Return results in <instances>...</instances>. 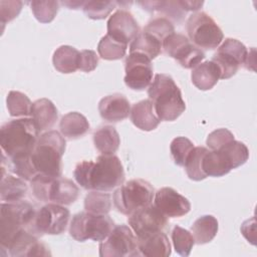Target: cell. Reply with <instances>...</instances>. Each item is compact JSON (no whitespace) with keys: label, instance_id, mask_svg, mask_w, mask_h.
I'll list each match as a JSON object with an SVG mask.
<instances>
[{"label":"cell","instance_id":"6da1fadb","mask_svg":"<svg viewBox=\"0 0 257 257\" xmlns=\"http://www.w3.org/2000/svg\"><path fill=\"white\" fill-rule=\"evenodd\" d=\"M73 177L85 190L109 192L124 182V171L120 160L114 155H100L95 161L76 164Z\"/></svg>","mask_w":257,"mask_h":257},{"label":"cell","instance_id":"7a4b0ae2","mask_svg":"<svg viewBox=\"0 0 257 257\" xmlns=\"http://www.w3.org/2000/svg\"><path fill=\"white\" fill-rule=\"evenodd\" d=\"M39 133L30 117H21L5 122L0 128L2 157L13 160L30 155L40 137Z\"/></svg>","mask_w":257,"mask_h":257},{"label":"cell","instance_id":"3957f363","mask_svg":"<svg viewBox=\"0 0 257 257\" xmlns=\"http://www.w3.org/2000/svg\"><path fill=\"white\" fill-rule=\"evenodd\" d=\"M148 95L161 120L173 121L186 109L181 90L169 74H156L148 88Z\"/></svg>","mask_w":257,"mask_h":257},{"label":"cell","instance_id":"277c9868","mask_svg":"<svg viewBox=\"0 0 257 257\" xmlns=\"http://www.w3.org/2000/svg\"><path fill=\"white\" fill-rule=\"evenodd\" d=\"M66 142L56 131H47L42 134L30 155L32 166L37 175L58 178L62 174V156Z\"/></svg>","mask_w":257,"mask_h":257},{"label":"cell","instance_id":"5b68a950","mask_svg":"<svg viewBox=\"0 0 257 257\" xmlns=\"http://www.w3.org/2000/svg\"><path fill=\"white\" fill-rule=\"evenodd\" d=\"M34 206L27 201L2 203L0 205V243L5 249L11 240L22 230L30 229L36 214ZM34 233V232H33Z\"/></svg>","mask_w":257,"mask_h":257},{"label":"cell","instance_id":"8992f818","mask_svg":"<svg viewBox=\"0 0 257 257\" xmlns=\"http://www.w3.org/2000/svg\"><path fill=\"white\" fill-rule=\"evenodd\" d=\"M33 196L40 202L67 206L74 203L79 196L78 187L69 179L49 178L37 175L30 181Z\"/></svg>","mask_w":257,"mask_h":257},{"label":"cell","instance_id":"52a82bcc","mask_svg":"<svg viewBox=\"0 0 257 257\" xmlns=\"http://www.w3.org/2000/svg\"><path fill=\"white\" fill-rule=\"evenodd\" d=\"M154 187L143 179H134L119 186L112 195L116 210L126 216L152 204Z\"/></svg>","mask_w":257,"mask_h":257},{"label":"cell","instance_id":"ba28073f","mask_svg":"<svg viewBox=\"0 0 257 257\" xmlns=\"http://www.w3.org/2000/svg\"><path fill=\"white\" fill-rule=\"evenodd\" d=\"M113 228L114 222L107 214L97 215L85 211L72 217L69 225V234L79 242L87 239L101 242L107 238Z\"/></svg>","mask_w":257,"mask_h":257},{"label":"cell","instance_id":"9c48e42d","mask_svg":"<svg viewBox=\"0 0 257 257\" xmlns=\"http://www.w3.org/2000/svg\"><path fill=\"white\" fill-rule=\"evenodd\" d=\"M186 29L189 40L200 49H215L224 38L221 28L204 11L191 14L186 22Z\"/></svg>","mask_w":257,"mask_h":257},{"label":"cell","instance_id":"30bf717a","mask_svg":"<svg viewBox=\"0 0 257 257\" xmlns=\"http://www.w3.org/2000/svg\"><path fill=\"white\" fill-rule=\"evenodd\" d=\"M137 236L132 229L124 225H116L106 239L99 243L100 257L140 256Z\"/></svg>","mask_w":257,"mask_h":257},{"label":"cell","instance_id":"8fae6325","mask_svg":"<svg viewBox=\"0 0 257 257\" xmlns=\"http://www.w3.org/2000/svg\"><path fill=\"white\" fill-rule=\"evenodd\" d=\"M70 212L62 205L47 203L36 211L32 230L38 237L48 235H59L66 230Z\"/></svg>","mask_w":257,"mask_h":257},{"label":"cell","instance_id":"7c38bea8","mask_svg":"<svg viewBox=\"0 0 257 257\" xmlns=\"http://www.w3.org/2000/svg\"><path fill=\"white\" fill-rule=\"evenodd\" d=\"M246 46L237 39L226 38L214 53L213 62L220 69V78L227 79L236 74L247 55Z\"/></svg>","mask_w":257,"mask_h":257},{"label":"cell","instance_id":"4fadbf2b","mask_svg":"<svg viewBox=\"0 0 257 257\" xmlns=\"http://www.w3.org/2000/svg\"><path fill=\"white\" fill-rule=\"evenodd\" d=\"M163 49L167 55L176 59L182 67L190 69L197 66L205 58L202 49L195 46L187 36L174 32L163 41Z\"/></svg>","mask_w":257,"mask_h":257},{"label":"cell","instance_id":"5bb4252c","mask_svg":"<svg viewBox=\"0 0 257 257\" xmlns=\"http://www.w3.org/2000/svg\"><path fill=\"white\" fill-rule=\"evenodd\" d=\"M124 83L134 90H144L153 81V64L145 54L130 53L124 60Z\"/></svg>","mask_w":257,"mask_h":257},{"label":"cell","instance_id":"9a60e30c","mask_svg":"<svg viewBox=\"0 0 257 257\" xmlns=\"http://www.w3.org/2000/svg\"><path fill=\"white\" fill-rule=\"evenodd\" d=\"M127 223L137 237L153 232L164 231L169 225L168 217L152 204L130 215Z\"/></svg>","mask_w":257,"mask_h":257},{"label":"cell","instance_id":"2e32d148","mask_svg":"<svg viewBox=\"0 0 257 257\" xmlns=\"http://www.w3.org/2000/svg\"><path fill=\"white\" fill-rule=\"evenodd\" d=\"M141 32L140 26L131 12L116 10L107 21V34L123 44L131 43Z\"/></svg>","mask_w":257,"mask_h":257},{"label":"cell","instance_id":"e0dca14e","mask_svg":"<svg viewBox=\"0 0 257 257\" xmlns=\"http://www.w3.org/2000/svg\"><path fill=\"white\" fill-rule=\"evenodd\" d=\"M30 229H24L19 232L7 245L3 251H7L10 256H50L48 247L38 240Z\"/></svg>","mask_w":257,"mask_h":257},{"label":"cell","instance_id":"ac0fdd59","mask_svg":"<svg viewBox=\"0 0 257 257\" xmlns=\"http://www.w3.org/2000/svg\"><path fill=\"white\" fill-rule=\"evenodd\" d=\"M154 202V205L169 218L182 217L191 210L190 201L170 187L159 189L155 193Z\"/></svg>","mask_w":257,"mask_h":257},{"label":"cell","instance_id":"d6986e66","mask_svg":"<svg viewBox=\"0 0 257 257\" xmlns=\"http://www.w3.org/2000/svg\"><path fill=\"white\" fill-rule=\"evenodd\" d=\"M98 111L103 120L117 122L128 116L131 112V104L123 94L112 93L99 100Z\"/></svg>","mask_w":257,"mask_h":257},{"label":"cell","instance_id":"ffe728a7","mask_svg":"<svg viewBox=\"0 0 257 257\" xmlns=\"http://www.w3.org/2000/svg\"><path fill=\"white\" fill-rule=\"evenodd\" d=\"M138 239V248L141 255L148 257H168L171 255V244L163 231L149 233Z\"/></svg>","mask_w":257,"mask_h":257},{"label":"cell","instance_id":"44dd1931","mask_svg":"<svg viewBox=\"0 0 257 257\" xmlns=\"http://www.w3.org/2000/svg\"><path fill=\"white\" fill-rule=\"evenodd\" d=\"M132 122L140 130L150 132L160 124L161 119L156 114L154 105L150 99H144L133 104L130 112Z\"/></svg>","mask_w":257,"mask_h":257},{"label":"cell","instance_id":"7402d4cb","mask_svg":"<svg viewBox=\"0 0 257 257\" xmlns=\"http://www.w3.org/2000/svg\"><path fill=\"white\" fill-rule=\"evenodd\" d=\"M233 168L232 162L224 149L211 150L204 155L202 170L208 177H222L227 175Z\"/></svg>","mask_w":257,"mask_h":257},{"label":"cell","instance_id":"603a6c76","mask_svg":"<svg viewBox=\"0 0 257 257\" xmlns=\"http://www.w3.org/2000/svg\"><path fill=\"white\" fill-rule=\"evenodd\" d=\"M31 118L39 132L50 130L58 118V111L53 102L48 98H40L32 102Z\"/></svg>","mask_w":257,"mask_h":257},{"label":"cell","instance_id":"cb8c5ba5","mask_svg":"<svg viewBox=\"0 0 257 257\" xmlns=\"http://www.w3.org/2000/svg\"><path fill=\"white\" fill-rule=\"evenodd\" d=\"M220 69L215 62L208 60L199 63L192 70L191 79L193 84L201 89H211L220 79Z\"/></svg>","mask_w":257,"mask_h":257},{"label":"cell","instance_id":"d4e9b609","mask_svg":"<svg viewBox=\"0 0 257 257\" xmlns=\"http://www.w3.org/2000/svg\"><path fill=\"white\" fill-rule=\"evenodd\" d=\"M90 128L86 117L77 112L71 111L64 114L59 122V130L63 137L68 140H76L88 133Z\"/></svg>","mask_w":257,"mask_h":257},{"label":"cell","instance_id":"484cf974","mask_svg":"<svg viewBox=\"0 0 257 257\" xmlns=\"http://www.w3.org/2000/svg\"><path fill=\"white\" fill-rule=\"evenodd\" d=\"M95 149L102 155H113L119 147L120 139L112 125H101L93 133Z\"/></svg>","mask_w":257,"mask_h":257},{"label":"cell","instance_id":"4316f807","mask_svg":"<svg viewBox=\"0 0 257 257\" xmlns=\"http://www.w3.org/2000/svg\"><path fill=\"white\" fill-rule=\"evenodd\" d=\"M138 4L149 12L158 11L163 17L177 23L182 22L187 13L180 1H139Z\"/></svg>","mask_w":257,"mask_h":257},{"label":"cell","instance_id":"83f0119b","mask_svg":"<svg viewBox=\"0 0 257 257\" xmlns=\"http://www.w3.org/2000/svg\"><path fill=\"white\" fill-rule=\"evenodd\" d=\"M27 190L28 187L25 180L21 179L20 177L5 175V173L2 172L0 189V197L2 201L7 203L21 201L25 197Z\"/></svg>","mask_w":257,"mask_h":257},{"label":"cell","instance_id":"f1b7e54d","mask_svg":"<svg viewBox=\"0 0 257 257\" xmlns=\"http://www.w3.org/2000/svg\"><path fill=\"white\" fill-rule=\"evenodd\" d=\"M79 53L76 48L69 45L59 46L53 53L52 63L54 68L61 73H72L78 69Z\"/></svg>","mask_w":257,"mask_h":257},{"label":"cell","instance_id":"f546056e","mask_svg":"<svg viewBox=\"0 0 257 257\" xmlns=\"http://www.w3.org/2000/svg\"><path fill=\"white\" fill-rule=\"evenodd\" d=\"M191 231L196 244L209 243L218 232V221L212 215H203L194 222Z\"/></svg>","mask_w":257,"mask_h":257},{"label":"cell","instance_id":"4dcf8cb0","mask_svg":"<svg viewBox=\"0 0 257 257\" xmlns=\"http://www.w3.org/2000/svg\"><path fill=\"white\" fill-rule=\"evenodd\" d=\"M163 49V43L150 33L141 31L131 42L130 53L139 52L148 56L151 60L159 56Z\"/></svg>","mask_w":257,"mask_h":257},{"label":"cell","instance_id":"1f68e13d","mask_svg":"<svg viewBox=\"0 0 257 257\" xmlns=\"http://www.w3.org/2000/svg\"><path fill=\"white\" fill-rule=\"evenodd\" d=\"M112 206L111 195L102 191H91L84 199L86 212L97 215H106Z\"/></svg>","mask_w":257,"mask_h":257},{"label":"cell","instance_id":"d6a6232c","mask_svg":"<svg viewBox=\"0 0 257 257\" xmlns=\"http://www.w3.org/2000/svg\"><path fill=\"white\" fill-rule=\"evenodd\" d=\"M127 45L116 41L108 34L101 37L97 44L98 55L105 60L120 59L125 55Z\"/></svg>","mask_w":257,"mask_h":257},{"label":"cell","instance_id":"836d02e7","mask_svg":"<svg viewBox=\"0 0 257 257\" xmlns=\"http://www.w3.org/2000/svg\"><path fill=\"white\" fill-rule=\"evenodd\" d=\"M6 104L11 116L28 117V115H30L32 102L26 94L20 91L11 90L7 94Z\"/></svg>","mask_w":257,"mask_h":257},{"label":"cell","instance_id":"e575fe53","mask_svg":"<svg viewBox=\"0 0 257 257\" xmlns=\"http://www.w3.org/2000/svg\"><path fill=\"white\" fill-rule=\"evenodd\" d=\"M208 152L205 147H194L184 165L188 177L193 181H201L207 178L202 170V160Z\"/></svg>","mask_w":257,"mask_h":257},{"label":"cell","instance_id":"d590c367","mask_svg":"<svg viewBox=\"0 0 257 257\" xmlns=\"http://www.w3.org/2000/svg\"><path fill=\"white\" fill-rule=\"evenodd\" d=\"M172 241L175 251L184 257L190 255L193 246L195 245V240L192 233L178 225L174 226L172 230Z\"/></svg>","mask_w":257,"mask_h":257},{"label":"cell","instance_id":"8d00e7d4","mask_svg":"<svg viewBox=\"0 0 257 257\" xmlns=\"http://www.w3.org/2000/svg\"><path fill=\"white\" fill-rule=\"evenodd\" d=\"M143 31L152 34L163 43L165 38L175 32V26L171 20L163 16H158L151 19Z\"/></svg>","mask_w":257,"mask_h":257},{"label":"cell","instance_id":"74e56055","mask_svg":"<svg viewBox=\"0 0 257 257\" xmlns=\"http://www.w3.org/2000/svg\"><path fill=\"white\" fill-rule=\"evenodd\" d=\"M116 5L117 1H85L82 10L88 18L99 20L106 18Z\"/></svg>","mask_w":257,"mask_h":257},{"label":"cell","instance_id":"f35d334b","mask_svg":"<svg viewBox=\"0 0 257 257\" xmlns=\"http://www.w3.org/2000/svg\"><path fill=\"white\" fill-rule=\"evenodd\" d=\"M30 7L35 18L41 23H49L56 16L59 8L57 1H32Z\"/></svg>","mask_w":257,"mask_h":257},{"label":"cell","instance_id":"ab89813d","mask_svg":"<svg viewBox=\"0 0 257 257\" xmlns=\"http://www.w3.org/2000/svg\"><path fill=\"white\" fill-rule=\"evenodd\" d=\"M194 149V144L185 137L175 138L170 145L171 157L174 163L178 166L184 167L188 156Z\"/></svg>","mask_w":257,"mask_h":257},{"label":"cell","instance_id":"60d3db41","mask_svg":"<svg viewBox=\"0 0 257 257\" xmlns=\"http://www.w3.org/2000/svg\"><path fill=\"white\" fill-rule=\"evenodd\" d=\"M234 141V135L228 128H218L209 134L206 144L211 150H219Z\"/></svg>","mask_w":257,"mask_h":257},{"label":"cell","instance_id":"b9f144b4","mask_svg":"<svg viewBox=\"0 0 257 257\" xmlns=\"http://www.w3.org/2000/svg\"><path fill=\"white\" fill-rule=\"evenodd\" d=\"M21 1H0V19L5 24L18 16L22 9Z\"/></svg>","mask_w":257,"mask_h":257},{"label":"cell","instance_id":"7bdbcfd3","mask_svg":"<svg viewBox=\"0 0 257 257\" xmlns=\"http://www.w3.org/2000/svg\"><path fill=\"white\" fill-rule=\"evenodd\" d=\"M98 64V56L95 51L83 49L79 53L78 69L84 72H90L96 68Z\"/></svg>","mask_w":257,"mask_h":257},{"label":"cell","instance_id":"ee69618b","mask_svg":"<svg viewBox=\"0 0 257 257\" xmlns=\"http://www.w3.org/2000/svg\"><path fill=\"white\" fill-rule=\"evenodd\" d=\"M241 233L242 235L250 242L251 244L255 245L256 241V221L255 217H252L241 225Z\"/></svg>","mask_w":257,"mask_h":257},{"label":"cell","instance_id":"f6af8a7d","mask_svg":"<svg viewBox=\"0 0 257 257\" xmlns=\"http://www.w3.org/2000/svg\"><path fill=\"white\" fill-rule=\"evenodd\" d=\"M180 2H181V5L183 6V8L186 12H188V11H197L204 4L203 1H180Z\"/></svg>","mask_w":257,"mask_h":257},{"label":"cell","instance_id":"bcb514c9","mask_svg":"<svg viewBox=\"0 0 257 257\" xmlns=\"http://www.w3.org/2000/svg\"><path fill=\"white\" fill-rule=\"evenodd\" d=\"M243 64L247 69L254 70V65H255V49L254 48H252L247 52V55Z\"/></svg>","mask_w":257,"mask_h":257},{"label":"cell","instance_id":"7dc6e473","mask_svg":"<svg viewBox=\"0 0 257 257\" xmlns=\"http://www.w3.org/2000/svg\"><path fill=\"white\" fill-rule=\"evenodd\" d=\"M85 1H62L61 4L67 6L69 9H78L79 7H83Z\"/></svg>","mask_w":257,"mask_h":257}]
</instances>
